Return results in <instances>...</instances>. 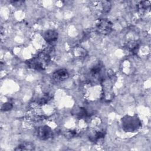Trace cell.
Masks as SVG:
<instances>
[{
	"mask_svg": "<svg viewBox=\"0 0 151 151\" xmlns=\"http://www.w3.org/2000/svg\"><path fill=\"white\" fill-rule=\"evenodd\" d=\"M12 108V104L11 103L7 102L2 104L1 110L2 111H6L10 110Z\"/></svg>",
	"mask_w": 151,
	"mask_h": 151,
	"instance_id": "4fadbf2b",
	"label": "cell"
},
{
	"mask_svg": "<svg viewBox=\"0 0 151 151\" xmlns=\"http://www.w3.org/2000/svg\"><path fill=\"white\" fill-rule=\"evenodd\" d=\"M105 135V132L104 130H99L96 132L94 134L89 137L90 140L91 142H96L100 140L101 139L103 138Z\"/></svg>",
	"mask_w": 151,
	"mask_h": 151,
	"instance_id": "30bf717a",
	"label": "cell"
},
{
	"mask_svg": "<svg viewBox=\"0 0 151 151\" xmlns=\"http://www.w3.org/2000/svg\"><path fill=\"white\" fill-rule=\"evenodd\" d=\"M51 99V95L49 93H45L42 96L40 97L37 101H36V104L38 106H42L47 103Z\"/></svg>",
	"mask_w": 151,
	"mask_h": 151,
	"instance_id": "8fae6325",
	"label": "cell"
},
{
	"mask_svg": "<svg viewBox=\"0 0 151 151\" xmlns=\"http://www.w3.org/2000/svg\"><path fill=\"white\" fill-rule=\"evenodd\" d=\"M77 135H78V132H77V131L75 130H70L65 132L66 137H68L69 138L74 137Z\"/></svg>",
	"mask_w": 151,
	"mask_h": 151,
	"instance_id": "5bb4252c",
	"label": "cell"
},
{
	"mask_svg": "<svg viewBox=\"0 0 151 151\" xmlns=\"http://www.w3.org/2000/svg\"><path fill=\"white\" fill-rule=\"evenodd\" d=\"M11 3H12V4L13 5L15 6H19L21 5H22V4L24 2V1H10Z\"/></svg>",
	"mask_w": 151,
	"mask_h": 151,
	"instance_id": "9a60e30c",
	"label": "cell"
},
{
	"mask_svg": "<svg viewBox=\"0 0 151 151\" xmlns=\"http://www.w3.org/2000/svg\"><path fill=\"white\" fill-rule=\"evenodd\" d=\"M103 64L99 62L97 64H96L90 70V74L93 77H99L100 76L101 74L102 70L103 69Z\"/></svg>",
	"mask_w": 151,
	"mask_h": 151,
	"instance_id": "ba28073f",
	"label": "cell"
},
{
	"mask_svg": "<svg viewBox=\"0 0 151 151\" xmlns=\"http://www.w3.org/2000/svg\"><path fill=\"white\" fill-rule=\"evenodd\" d=\"M51 61L50 50H44L40 51L37 56L25 61L27 67L35 70H44Z\"/></svg>",
	"mask_w": 151,
	"mask_h": 151,
	"instance_id": "6da1fadb",
	"label": "cell"
},
{
	"mask_svg": "<svg viewBox=\"0 0 151 151\" xmlns=\"http://www.w3.org/2000/svg\"><path fill=\"white\" fill-rule=\"evenodd\" d=\"M43 38L44 40L49 44L50 45H53L55 44L58 37V32L52 29H49L46 31H45L43 33Z\"/></svg>",
	"mask_w": 151,
	"mask_h": 151,
	"instance_id": "5b68a950",
	"label": "cell"
},
{
	"mask_svg": "<svg viewBox=\"0 0 151 151\" xmlns=\"http://www.w3.org/2000/svg\"><path fill=\"white\" fill-rule=\"evenodd\" d=\"M96 31L102 35H108L112 31L113 24L106 18H100L96 21L95 24Z\"/></svg>",
	"mask_w": 151,
	"mask_h": 151,
	"instance_id": "7a4b0ae2",
	"label": "cell"
},
{
	"mask_svg": "<svg viewBox=\"0 0 151 151\" xmlns=\"http://www.w3.org/2000/svg\"><path fill=\"white\" fill-rule=\"evenodd\" d=\"M150 5V1H140L137 4L138 9L141 12H144L149 9Z\"/></svg>",
	"mask_w": 151,
	"mask_h": 151,
	"instance_id": "7c38bea8",
	"label": "cell"
},
{
	"mask_svg": "<svg viewBox=\"0 0 151 151\" xmlns=\"http://www.w3.org/2000/svg\"><path fill=\"white\" fill-rule=\"evenodd\" d=\"M95 8L101 14L108 13L111 7V4L110 1H100L94 2Z\"/></svg>",
	"mask_w": 151,
	"mask_h": 151,
	"instance_id": "277c9868",
	"label": "cell"
},
{
	"mask_svg": "<svg viewBox=\"0 0 151 151\" xmlns=\"http://www.w3.org/2000/svg\"><path fill=\"white\" fill-rule=\"evenodd\" d=\"M69 77V73L65 68H60L55 71L52 75V79L57 82H61L66 80Z\"/></svg>",
	"mask_w": 151,
	"mask_h": 151,
	"instance_id": "8992f818",
	"label": "cell"
},
{
	"mask_svg": "<svg viewBox=\"0 0 151 151\" xmlns=\"http://www.w3.org/2000/svg\"><path fill=\"white\" fill-rule=\"evenodd\" d=\"M34 149L35 146L34 143L29 142H24L21 143L14 149L15 150H32Z\"/></svg>",
	"mask_w": 151,
	"mask_h": 151,
	"instance_id": "9c48e42d",
	"label": "cell"
},
{
	"mask_svg": "<svg viewBox=\"0 0 151 151\" xmlns=\"http://www.w3.org/2000/svg\"><path fill=\"white\" fill-rule=\"evenodd\" d=\"M36 133L38 137L43 140H48L51 138L53 136V132L52 129L46 125L38 127Z\"/></svg>",
	"mask_w": 151,
	"mask_h": 151,
	"instance_id": "3957f363",
	"label": "cell"
},
{
	"mask_svg": "<svg viewBox=\"0 0 151 151\" xmlns=\"http://www.w3.org/2000/svg\"><path fill=\"white\" fill-rule=\"evenodd\" d=\"M124 47L129 52L132 54H136L139 50V44L136 41H130L126 43Z\"/></svg>",
	"mask_w": 151,
	"mask_h": 151,
	"instance_id": "52a82bcc",
	"label": "cell"
}]
</instances>
